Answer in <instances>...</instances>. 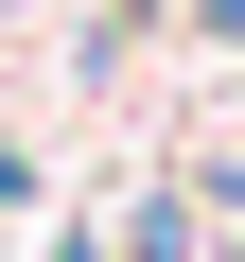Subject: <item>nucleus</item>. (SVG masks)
<instances>
[{"label":"nucleus","mask_w":245,"mask_h":262,"mask_svg":"<svg viewBox=\"0 0 245 262\" xmlns=\"http://www.w3.org/2000/svg\"><path fill=\"white\" fill-rule=\"evenodd\" d=\"M193 18H210V35H228V53H245V0H193Z\"/></svg>","instance_id":"obj_1"}]
</instances>
